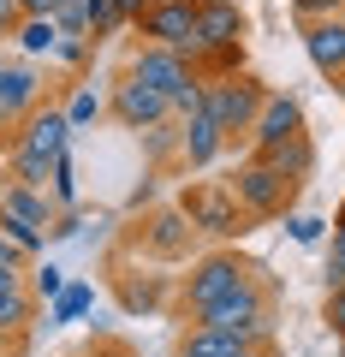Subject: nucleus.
<instances>
[{"instance_id":"29","label":"nucleus","mask_w":345,"mask_h":357,"mask_svg":"<svg viewBox=\"0 0 345 357\" xmlns=\"http://www.w3.org/2000/svg\"><path fill=\"white\" fill-rule=\"evenodd\" d=\"M54 24H60V36H90V18H84V0H66L60 13H54ZM95 42V36H90Z\"/></svg>"},{"instance_id":"4","label":"nucleus","mask_w":345,"mask_h":357,"mask_svg":"<svg viewBox=\"0 0 345 357\" xmlns=\"http://www.w3.org/2000/svg\"><path fill=\"white\" fill-rule=\"evenodd\" d=\"M227 191L238 197V208L262 227V220H286V215H292L298 197H304V185H298V178H286L280 167H268L262 155H244V161L232 167Z\"/></svg>"},{"instance_id":"30","label":"nucleus","mask_w":345,"mask_h":357,"mask_svg":"<svg viewBox=\"0 0 345 357\" xmlns=\"http://www.w3.org/2000/svg\"><path fill=\"white\" fill-rule=\"evenodd\" d=\"M345 0H292V18L298 24H309V18H339Z\"/></svg>"},{"instance_id":"35","label":"nucleus","mask_w":345,"mask_h":357,"mask_svg":"<svg viewBox=\"0 0 345 357\" xmlns=\"http://www.w3.org/2000/svg\"><path fill=\"white\" fill-rule=\"evenodd\" d=\"M114 6H119V18H125V30H131V24H137V18H143V13H149V0H114Z\"/></svg>"},{"instance_id":"22","label":"nucleus","mask_w":345,"mask_h":357,"mask_svg":"<svg viewBox=\"0 0 345 357\" xmlns=\"http://www.w3.org/2000/svg\"><path fill=\"white\" fill-rule=\"evenodd\" d=\"M84 18H90L95 48H102V42H114L119 30H125V18H119V6H114V0H84Z\"/></svg>"},{"instance_id":"19","label":"nucleus","mask_w":345,"mask_h":357,"mask_svg":"<svg viewBox=\"0 0 345 357\" xmlns=\"http://www.w3.org/2000/svg\"><path fill=\"white\" fill-rule=\"evenodd\" d=\"M13 42L24 48V60H36V54H48V60H54V48H60V24H54V18H24Z\"/></svg>"},{"instance_id":"32","label":"nucleus","mask_w":345,"mask_h":357,"mask_svg":"<svg viewBox=\"0 0 345 357\" xmlns=\"http://www.w3.org/2000/svg\"><path fill=\"white\" fill-rule=\"evenodd\" d=\"M0 274H30V256L18 250V244L6 238V232H0Z\"/></svg>"},{"instance_id":"39","label":"nucleus","mask_w":345,"mask_h":357,"mask_svg":"<svg viewBox=\"0 0 345 357\" xmlns=\"http://www.w3.org/2000/svg\"><path fill=\"white\" fill-rule=\"evenodd\" d=\"M13 131H18V126H13V119H6V114H0V155L13 149Z\"/></svg>"},{"instance_id":"28","label":"nucleus","mask_w":345,"mask_h":357,"mask_svg":"<svg viewBox=\"0 0 345 357\" xmlns=\"http://www.w3.org/2000/svg\"><path fill=\"white\" fill-rule=\"evenodd\" d=\"M286 232H292V244H321L328 238V220L321 215H286Z\"/></svg>"},{"instance_id":"34","label":"nucleus","mask_w":345,"mask_h":357,"mask_svg":"<svg viewBox=\"0 0 345 357\" xmlns=\"http://www.w3.org/2000/svg\"><path fill=\"white\" fill-rule=\"evenodd\" d=\"M321 321L345 340V292H328V298H321Z\"/></svg>"},{"instance_id":"41","label":"nucleus","mask_w":345,"mask_h":357,"mask_svg":"<svg viewBox=\"0 0 345 357\" xmlns=\"http://www.w3.org/2000/svg\"><path fill=\"white\" fill-rule=\"evenodd\" d=\"M339 357H345V340H339Z\"/></svg>"},{"instance_id":"37","label":"nucleus","mask_w":345,"mask_h":357,"mask_svg":"<svg viewBox=\"0 0 345 357\" xmlns=\"http://www.w3.org/2000/svg\"><path fill=\"white\" fill-rule=\"evenodd\" d=\"M328 262L345 268V227H333V238H328Z\"/></svg>"},{"instance_id":"6","label":"nucleus","mask_w":345,"mask_h":357,"mask_svg":"<svg viewBox=\"0 0 345 357\" xmlns=\"http://www.w3.org/2000/svg\"><path fill=\"white\" fill-rule=\"evenodd\" d=\"M125 72H131V77H143L149 89H161L167 102H173V114H179V119L203 107V72H197L185 54H173V48H155V42H143V48L125 60Z\"/></svg>"},{"instance_id":"7","label":"nucleus","mask_w":345,"mask_h":357,"mask_svg":"<svg viewBox=\"0 0 345 357\" xmlns=\"http://www.w3.org/2000/svg\"><path fill=\"white\" fill-rule=\"evenodd\" d=\"M131 250L149 256V262H191V256H203V238H197V227L179 215V203L167 208H149V215L131 227Z\"/></svg>"},{"instance_id":"21","label":"nucleus","mask_w":345,"mask_h":357,"mask_svg":"<svg viewBox=\"0 0 345 357\" xmlns=\"http://www.w3.org/2000/svg\"><path fill=\"white\" fill-rule=\"evenodd\" d=\"M90 304H95V292H90V286H66V292L48 304V328H66V321H84V316H90Z\"/></svg>"},{"instance_id":"9","label":"nucleus","mask_w":345,"mask_h":357,"mask_svg":"<svg viewBox=\"0 0 345 357\" xmlns=\"http://www.w3.org/2000/svg\"><path fill=\"white\" fill-rule=\"evenodd\" d=\"M107 119L125 126V131H149V126H167V119H179V114H173V102H167L161 89H149L143 77L119 72L107 84Z\"/></svg>"},{"instance_id":"24","label":"nucleus","mask_w":345,"mask_h":357,"mask_svg":"<svg viewBox=\"0 0 345 357\" xmlns=\"http://www.w3.org/2000/svg\"><path fill=\"white\" fill-rule=\"evenodd\" d=\"M48 197H54V208H72L77 203V167H72V149L54 161V178H48Z\"/></svg>"},{"instance_id":"2","label":"nucleus","mask_w":345,"mask_h":357,"mask_svg":"<svg viewBox=\"0 0 345 357\" xmlns=\"http://www.w3.org/2000/svg\"><path fill=\"white\" fill-rule=\"evenodd\" d=\"M179 215L197 227V238L203 244H238L256 232V220L238 208V197L227 191V178H185L179 185Z\"/></svg>"},{"instance_id":"1","label":"nucleus","mask_w":345,"mask_h":357,"mask_svg":"<svg viewBox=\"0 0 345 357\" xmlns=\"http://www.w3.org/2000/svg\"><path fill=\"white\" fill-rule=\"evenodd\" d=\"M191 328H215V333H232L244 345L274 351V280H268V268H256L244 286H232L227 298L203 304L191 316Z\"/></svg>"},{"instance_id":"27","label":"nucleus","mask_w":345,"mask_h":357,"mask_svg":"<svg viewBox=\"0 0 345 357\" xmlns=\"http://www.w3.org/2000/svg\"><path fill=\"white\" fill-rule=\"evenodd\" d=\"M54 60H60L66 72H84V66L95 60V42H90V36H60V48H54Z\"/></svg>"},{"instance_id":"26","label":"nucleus","mask_w":345,"mask_h":357,"mask_svg":"<svg viewBox=\"0 0 345 357\" xmlns=\"http://www.w3.org/2000/svg\"><path fill=\"white\" fill-rule=\"evenodd\" d=\"M143 137V149L155 155V161H167V155H179V119H167V126H149V131H137Z\"/></svg>"},{"instance_id":"15","label":"nucleus","mask_w":345,"mask_h":357,"mask_svg":"<svg viewBox=\"0 0 345 357\" xmlns=\"http://www.w3.org/2000/svg\"><path fill=\"white\" fill-rule=\"evenodd\" d=\"M220 155H227V137H220V126L197 107V114L179 119V161L191 167V173H203V167H215Z\"/></svg>"},{"instance_id":"20","label":"nucleus","mask_w":345,"mask_h":357,"mask_svg":"<svg viewBox=\"0 0 345 357\" xmlns=\"http://www.w3.org/2000/svg\"><path fill=\"white\" fill-rule=\"evenodd\" d=\"M95 119H107V96H95V84H77L72 102H66V126L84 131V126H95Z\"/></svg>"},{"instance_id":"25","label":"nucleus","mask_w":345,"mask_h":357,"mask_svg":"<svg viewBox=\"0 0 345 357\" xmlns=\"http://www.w3.org/2000/svg\"><path fill=\"white\" fill-rule=\"evenodd\" d=\"M30 298H36V304H54V298L66 292V268H54V262H42V268H30Z\"/></svg>"},{"instance_id":"5","label":"nucleus","mask_w":345,"mask_h":357,"mask_svg":"<svg viewBox=\"0 0 345 357\" xmlns=\"http://www.w3.org/2000/svg\"><path fill=\"white\" fill-rule=\"evenodd\" d=\"M262 102H268V84H262L256 72L208 77V84H203V114L220 126L227 149H238V143L250 137V126H256V114H262Z\"/></svg>"},{"instance_id":"3","label":"nucleus","mask_w":345,"mask_h":357,"mask_svg":"<svg viewBox=\"0 0 345 357\" xmlns=\"http://www.w3.org/2000/svg\"><path fill=\"white\" fill-rule=\"evenodd\" d=\"M262 262H250V256H238L232 244H215V250L191 256V274H179V286H173V310H179L185 321L197 316L203 304H215V298H227L232 286H244Z\"/></svg>"},{"instance_id":"18","label":"nucleus","mask_w":345,"mask_h":357,"mask_svg":"<svg viewBox=\"0 0 345 357\" xmlns=\"http://www.w3.org/2000/svg\"><path fill=\"white\" fill-rule=\"evenodd\" d=\"M191 66L203 72V84H208V77H238V72H250V66H244V42H227V48H203Z\"/></svg>"},{"instance_id":"16","label":"nucleus","mask_w":345,"mask_h":357,"mask_svg":"<svg viewBox=\"0 0 345 357\" xmlns=\"http://www.w3.org/2000/svg\"><path fill=\"white\" fill-rule=\"evenodd\" d=\"M30 321H36V298L24 274H0V333H24Z\"/></svg>"},{"instance_id":"13","label":"nucleus","mask_w":345,"mask_h":357,"mask_svg":"<svg viewBox=\"0 0 345 357\" xmlns=\"http://www.w3.org/2000/svg\"><path fill=\"white\" fill-rule=\"evenodd\" d=\"M298 42H304L309 66H316L328 84L345 72V13L339 18H309V24H298Z\"/></svg>"},{"instance_id":"40","label":"nucleus","mask_w":345,"mask_h":357,"mask_svg":"<svg viewBox=\"0 0 345 357\" xmlns=\"http://www.w3.org/2000/svg\"><path fill=\"white\" fill-rule=\"evenodd\" d=\"M333 96H339V107H345V72H339V77H333Z\"/></svg>"},{"instance_id":"17","label":"nucleus","mask_w":345,"mask_h":357,"mask_svg":"<svg viewBox=\"0 0 345 357\" xmlns=\"http://www.w3.org/2000/svg\"><path fill=\"white\" fill-rule=\"evenodd\" d=\"M262 161H268V167H280L286 178H298V185H304V178L316 173V137H309V131H298V137L274 143V149L262 155Z\"/></svg>"},{"instance_id":"31","label":"nucleus","mask_w":345,"mask_h":357,"mask_svg":"<svg viewBox=\"0 0 345 357\" xmlns=\"http://www.w3.org/2000/svg\"><path fill=\"white\" fill-rule=\"evenodd\" d=\"M84 357H137V345H131V340H119V333H95Z\"/></svg>"},{"instance_id":"36","label":"nucleus","mask_w":345,"mask_h":357,"mask_svg":"<svg viewBox=\"0 0 345 357\" xmlns=\"http://www.w3.org/2000/svg\"><path fill=\"white\" fill-rule=\"evenodd\" d=\"M66 0H24V18H54Z\"/></svg>"},{"instance_id":"11","label":"nucleus","mask_w":345,"mask_h":357,"mask_svg":"<svg viewBox=\"0 0 345 357\" xmlns=\"http://www.w3.org/2000/svg\"><path fill=\"white\" fill-rule=\"evenodd\" d=\"M298 131H309V126H304V102H298V96H286V89H268V102H262L250 137H244V155H268L274 143L298 137Z\"/></svg>"},{"instance_id":"33","label":"nucleus","mask_w":345,"mask_h":357,"mask_svg":"<svg viewBox=\"0 0 345 357\" xmlns=\"http://www.w3.org/2000/svg\"><path fill=\"white\" fill-rule=\"evenodd\" d=\"M24 24V0H0V42H13Z\"/></svg>"},{"instance_id":"38","label":"nucleus","mask_w":345,"mask_h":357,"mask_svg":"<svg viewBox=\"0 0 345 357\" xmlns=\"http://www.w3.org/2000/svg\"><path fill=\"white\" fill-rule=\"evenodd\" d=\"M24 351V333H0V357H18Z\"/></svg>"},{"instance_id":"12","label":"nucleus","mask_w":345,"mask_h":357,"mask_svg":"<svg viewBox=\"0 0 345 357\" xmlns=\"http://www.w3.org/2000/svg\"><path fill=\"white\" fill-rule=\"evenodd\" d=\"M42 102H48V84H42L36 60H0V114L18 126V119L36 114Z\"/></svg>"},{"instance_id":"23","label":"nucleus","mask_w":345,"mask_h":357,"mask_svg":"<svg viewBox=\"0 0 345 357\" xmlns=\"http://www.w3.org/2000/svg\"><path fill=\"white\" fill-rule=\"evenodd\" d=\"M119 304H125V310H161L167 304V286H149V280L119 274Z\"/></svg>"},{"instance_id":"14","label":"nucleus","mask_w":345,"mask_h":357,"mask_svg":"<svg viewBox=\"0 0 345 357\" xmlns=\"http://www.w3.org/2000/svg\"><path fill=\"white\" fill-rule=\"evenodd\" d=\"M197 36H203V48L244 42L250 36V13H244L238 0H197Z\"/></svg>"},{"instance_id":"10","label":"nucleus","mask_w":345,"mask_h":357,"mask_svg":"<svg viewBox=\"0 0 345 357\" xmlns=\"http://www.w3.org/2000/svg\"><path fill=\"white\" fill-rule=\"evenodd\" d=\"M66 149H72V126H66V107L42 102L36 114H24V119H18V131H13V149H6V155H18V161H42V167H54Z\"/></svg>"},{"instance_id":"8","label":"nucleus","mask_w":345,"mask_h":357,"mask_svg":"<svg viewBox=\"0 0 345 357\" xmlns=\"http://www.w3.org/2000/svg\"><path fill=\"white\" fill-rule=\"evenodd\" d=\"M131 30H137L143 42H155V48L185 54V60L203 54V36H197V0H149V13H143Z\"/></svg>"}]
</instances>
